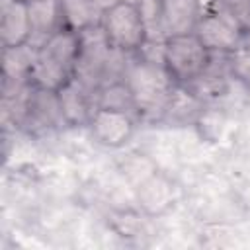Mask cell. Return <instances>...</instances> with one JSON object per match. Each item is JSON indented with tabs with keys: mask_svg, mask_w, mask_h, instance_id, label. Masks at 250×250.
Masks as SVG:
<instances>
[{
	"mask_svg": "<svg viewBox=\"0 0 250 250\" xmlns=\"http://www.w3.org/2000/svg\"><path fill=\"white\" fill-rule=\"evenodd\" d=\"M80 51H82V35L59 27L37 47L35 62L27 78L29 84L57 92L76 76Z\"/></svg>",
	"mask_w": 250,
	"mask_h": 250,
	"instance_id": "obj_1",
	"label": "cell"
},
{
	"mask_svg": "<svg viewBox=\"0 0 250 250\" xmlns=\"http://www.w3.org/2000/svg\"><path fill=\"white\" fill-rule=\"evenodd\" d=\"M123 80L133 94L137 115L160 119L166 100L176 86L166 66L135 55V61L127 62Z\"/></svg>",
	"mask_w": 250,
	"mask_h": 250,
	"instance_id": "obj_2",
	"label": "cell"
},
{
	"mask_svg": "<svg viewBox=\"0 0 250 250\" xmlns=\"http://www.w3.org/2000/svg\"><path fill=\"white\" fill-rule=\"evenodd\" d=\"M100 27L109 47L125 55L139 53L148 39L146 23L139 8V2H131V0H121L119 4L104 12Z\"/></svg>",
	"mask_w": 250,
	"mask_h": 250,
	"instance_id": "obj_3",
	"label": "cell"
},
{
	"mask_svg": "<svg viewBox=\"0 0 250 250\" xmlns=\"http://www.w3.org/2000/svg\"><path fill=\"white\" fill-rule=\"evenodd\" d=\"M211 57L213 53L195 33L172 35L164 41V66L176 84H191L209 66Z\"/></svg>",
	"mask_w": 250,
	"mask_h": 250,
	"instance_id": "obj_4",
	"label": "cell"
},
{
	"mask_svg": "<svg viewBox=\"0 0 250 250\" xmlns=\"http://www.w3.org/2000/svg\"><path fill=\"white\" fill-rule=\"evenodd\" d=\"M199 41L205 45L209 53L227 55L232 49H236L240 43H244L246 31L238 25L234 18H230L223 8L211 14H203L195 25L193 31Z\"/></svg>",
	"mask_w": 250,
	"mask_h": 250,
	"instance_id": "obj_5",
	"label": "cell"
},
{
	"mask_svg": "<svg viewBox=\"0 0 250 250\" xmlns=\"http://www.w3.org/2000/svg\"><path fill=\"white\" fill-rule=\"evenodd\" d=\"M88 127L98 145L105 148H121L135 133V113L96 105Z\"/></svg>",
	"mask_w": 250,
	"mask_h": 250,
	"instance_id": "obj_6",
	"label": "cell"
},
{
	"mask_svg": "<svg viewBox=\"0 0 250 250\" xmlns=\"http://www.w3.org/2000/svg\"><path fill=\"white\" fill-rule=\"evenodd\" d=\"M57 102L62 115V121L70 127H84L90 123L94 104L90 98V88L80 80L72 78L62 88L57 90Z\"/></svg>",
	"mask_w": 250,
	"mask_h": 250,
	"instance_id": "obj_7",
	"label": "cell"
},
{
	"mask_svg": "<svg viewBox=\"0 0 250 250\" xmlns=\"http://www.w3.org/2000/svg\"><path fill=\"white\" fill-rule=\"evenodd\" d=\"M176 197H178L176 184L158 172H152L146 180H143L137 186V201L143 213L148 217L166 213L170 207H174Z\"/></svg>",
	"mask_w": 250,
	"mask_h": 250,
	"instance_id": "obj_8",
	"label": "cell"
},
{
	"mask_svg": "<svg viewBox=\"0 0 250 250\" xmlns=\"http://www.w3.org/2000/svg\"><path fill=\"white\" fill-rule=\"evenodd\" d=\"M0 35L4 47H18L25 45L33 37L27 0H6L2 6V20H0Z\"/></svg>",
	"mask_w": 250,
	"mask_h": 250,
	"instance_id": "obj_9",
	"label": "cell"
},
{
	"mask_svg": "<svg viewBox=\"0 0 250 250\" xmlns=\"http://www.w3.org/2000/svg\"><path fill=\"white\" fill-rule=\"evenodd\" d=\"M201 18L195 0H160V23L164 37L193 33Z\"/></svg>",
	"mask_w": 250,
	"mask_h": 250,
	"instance_id": "obj_10",
	"label": "cell"
},
{
	"mask_svg": "<svg viewBox=\"0 0 250 250\" xmlns=\"http://www.w3.org/2000/svg\"><path fill=\"white\" fill-rule=\"evenodd\" d=\"M205 102L186 84H176L172 94L166 100L160 119L174 123V125H188L195 123L203 113Z\"/></svg>",
	"mask_w": 250,
	"mask_h": 250,
	"instance_id": "obj_11",
	"label": "cell"
},
{
	"mask_svg": "<svg viewBox=\"0 0 250 250\" xmlns=\"http://www.w3.org/2000/svg\"><path fill=\"white\" fill-rule=\"evenodd\" d=\"M27 12L33 29V37L29 43L39 47L51 33L61 27L59 0H27Z\"/></svg>",
	"mask_w": 250,
	"mask_h": 250,
	"instance_id": "obj_12",
	"label": "cell"
},
{
	"mask_svg": "<svg viewBox=\"0 0 250 250\" xmlns=\"http://www.w3.org/2000/svg\"><path fill=\"white\" fill-rule=\"evenodd\" d=\"M61 8V27L82 33L100 25L102 12L92 0H59Z\"/></svg>",
	"mask_w": 250,
	"mask_h": 250,
	"instance_id": "obj_13",
	"label": "cell"
},
{
	"mask_svg": "<svg viewBox=\"0 0 250 250\" xmlns=\"http://www.w3.org/2000/svg\"><path fill=\"white\" fill-rule=\"evenodd\" d=\"M37 55V47L31 43L18 47H4L2 51V72L6 80H23L29 78Z\"/></svg>",
	"mask_w": 250,
	"mask_h": 250,
	"instance_id": "obj_14",
	"label": "cell"
},
{
	"mask_svg": "<svg viewBox=\"0 0 250 250\" xmlns=\"http://www.w3.org/2000/svg\"><path fill=\"white\" fill-rule=\"evenodd\" d=\"M96 105H100V107H113V109H123V111L137 113L133 94H131V90H129V86H127L125 80H113V82L104 84V86L98 90Z\"/></svg>",
	"mask_w": 250,
	"mask_h": 250,
	"instance_id": "obj_15",
	"label": "cell"
},
{
	"mask_svg": "<svg viewBox=\"0 0 250 250\" xmlns=\"http://www.w3.org/2000/svg\"><path fill=\"white\" fill-rule=\"evenodd\" d=\"M230 78L250 90V43H240L236 49L225 55Z\"/></svg>",
	"mask_w": 250,
	"mask_h": 250,
	"instance_id": "obj_16",
	"label": "cell"
},
{
	"mask_svg": "<svg viewBox=\"0 0 250 250\" xmlns=\"http://www.w3.org/2000/svg\"><path fill=\"white\" fill-rule=\"evenodd\" d=\"M230 18L238 21V25L248 33L250 27V0H223L221 6Z\"/></svg>",
	"mask_w": 250,
	"mask_h": 250,
	"instance_id": "obj_17",
	"label": "cell"
},
{
	"mask_svg": "<svg viewBox=\"0 0 250 250\" xmlns=\"http://www.w3.org/2000/svg\"><path fill=\"white\" fill-rule=\"evenodd\" d=\"M195 4H197L199 12H201V16H203V14H211V12L221 10L223 0H195Z\"/></svg>",
	"mask_w": 250,
	"mask_h": 250,
	"instance_id": "obj_18",
	"label": "cell"
},
{
	"mask_svg": "<svg viewBox=\"0 0 250 250\" xmlns=\"http://www.w3.org/2000/svg\"><path fill=\"white\" fill-rule=\"evenodd\" d=\"M92 2H94V4L98 6V10L104 14V12H107L109 8H113L115 4H119L121 0H92Z\"/></svg>",
	"mask_w": 250,
	"mask_h": 250,
	"instance_id": "obj_19",
	"label": "cell"
},
{
	"mask_svg": "<svg viewBox=\"0 0 250 250\" xmlns=\"http://www.w3.org/2000/svg\"><path fill=\"white\" fill-rule=\"evenodd\" d=\"M131 2H139V0H131Z\"/></svg>",
	"mask_w": 250,
	"mask_h": 250,
	"instance_id": "obj_20",
	"label": "cell"
}]
</instances>
